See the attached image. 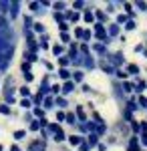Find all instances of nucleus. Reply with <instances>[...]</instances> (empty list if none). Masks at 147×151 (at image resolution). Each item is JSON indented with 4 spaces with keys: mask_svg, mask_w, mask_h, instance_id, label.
<instances>
[{
    "mask_svg": "<svg viewBox=\"0 0 147 151\" xmlns=\"http://www.w3.org/2000/svg\"><path fill=\"white\" fill-rule=\"evenodd\" d=\"M16 48V40H14V32L10 28L8 30H0V67L10 63L12 55Z\"/></svg>",
    "mask_w": 147,
    "mask_h": 151,
    "instance_id": "1",
    "label": "nucleus"
},
{
    "mask_svg": "<svg viewBox=\"0 0 147 151\" xmlns=\"http://www.w3.org/2000/svg\"><path fill=\"white\" fill-rule=\"evenodd\" d=\"M95 38L101 40V45H107V42H109V35H107V30L103 28V24H95Z\"/></svg>",
    "mask_w": 147,
    "mask_h": 151,
    "instance_id": "2",
    "label": "nucleus"
},
{
    "mask_svg": "<svg viewBox=\"0 0 147 151\" xmlns=\"http://www.w3.org/2000/svg\"><path fill=\"white\" fill-rule=\"evenodd\" d=\"M28 151H46V141L43 139H34L28 145Z\"/></svg>",
    "mask_w": 147,
    "mask_h": 151,
    "instance_id": "3",
    "label": "nucleus"
},
{
    "mask_svg": "<svg viewBox=\"0 0 147 151\" xmlns=\"http://www.w3.org/2000/svg\"><path fill=\"white\" fill-rule=\"evenodd\" d=\"M107 58H109V65H113V67L123 65V52H113V55H107Z\"/></svg>",
    "mask_w": 147,
    "mask_h": 151,
    "instance_id": "4",
    "label": "nucleus"
},
{
    "mask_svg": "<svg viewBox=\"0 0 147 151\" xmlns=\"http://www.w3.org/2000/svg\"><path fill=\"white\" fill-rule=\"evenodd\" d=\"M127 151H139V139H137V137H131V139H129Z\"/></svg>",
    "mask_w": 147,
    "mask_h": 151,
    "instance_id": "5",
    "label": "nucleus"
},
{
    "mask_svg": "<svg viewBox=\"0 0 147 151\" xmlns=\"http://www.w3.org/2000/svg\"><path fill=\"white\" fill-rule=\"evenodd\" d=\"M18 8H20V2H10V16L12 18H16V16H18Z\"/></svg>",
    "mask_w": 147,
    "mask_h": 151,
    "instance_id": "6",
    "label": "nucleus"
},
{
    "mask_svg": "<svg viewBox=\"0 0 147 151\" xmlns=\"http://www.w3.org/2000/svg\"><path fill=\"white\" fill-rule=\"evenodd\" d=\"M73 91H75V83H73V81H67L65 85H63V93H65V95L73 93Z\"/></svg>",
    "mask_w": 147,
    "mask_h": 151,
    "instance_id": "7",
    "label": "nucleus"
},
{
    "mask_svg": "<svg viewBox=\"0 0 147 151\" xmlns=\"http://www.w3.org/2000/svg\"><path fill=\"white\" fill-rule=\"evenodd\" d=\"M50 91V85H48V77H45L43 79V85H40V95H45Z\"/></svg>",
    "mask_w": 147,
    "mask_h": 151,
    "instance_id": "8",
    "label": "nucleus"
},
{
    "mask_svg": "<svg viewBox=\"0 0 147 151\" xmlns=\"http://www.w3.org/2000/svg\"><path fill=\"white\" fill-rule=\"evenodd\" d=\"M107 35H109V38H111V36H117L119 35V26H117V24H111L109 30H107Z\"/></svg>",
    "mask_w": 147,
    "mask_h": 151,
    "instance_id": "9",
    "label": "nucleus"
},
{
    "mask_svg": "<svg viewBox=\"0 0 147 151\" xmlns=\"http://www.w3.org/2000/svg\"><path fill=\"white\" fill-rule=\"evenodd\" d=\"M101 69L105 70V73H109V75H113V73H115V67H113V65H109V63H101Z\"/></svg>",
    "mask_w": 147,
    "mask_h": 151,
    "instance_id": "10",
    "label": "nucleus"
},
{
    "mask_svg": "<svg viewBox=\"0 0 147 151\" xmlns=\"http://www.w3.org/2000/svg\"><path fill=\"white\" fill-rule=\"evenodd\" d=\"M97 143H99V135H97V133H91L89 135V147L97 145Z\"/></svg>",
    "mask_w": 147,
    "mask_h": 151,
    "instance_id": "11",
    "label": "nucleus"
},
{
    "mask_svg": "<svg viewBox=\"0 0 147 151\" xmlns=\"http://www.w3.org/2000/svg\"><path fill=\"white\" fill-rule=\"evenodd\" d=\"M24 58H26V60H30V63H36V60H38V57H36L34 52H30V50H26V52H24Z\"/></svg>",
    "mask_w": 147,
    "mask_h": 151,
    "instance_id": "12",
    "label": "nucleus"
},
{
    "mask_svg": "<svg viewBox=\"0 0 147 151\" xmlns=\"http://www.w3.org/2000/svg\"><path fill=\"white\" fill-rule=\"evenodd\" d=\"M32 30H34V32H40V35H43V32H45V24H43V22H34V24H32Z\"/></svg>",
    "mask_w": 147,
    "mask_h": 151,
    "instance_id": "13",
    "label": "nucleus"
},
{
    "mask_svg": "<svg viewBox=\"0 0 147 151\" xmlns=\"http://www.w3.org/2000/svg\"><path fill=\"white\" fill-rule=\"evenodd\" d=\"M68 63H71V58H68V57H58V65H61V69H67Z\"/></svg>",
    "mask_w": 147,
    "mask_h": 151,
    "instance_id": "14",
    "label": "nucleus"
},
{
    "mask_svg": "<svg viewBox=\"0 0 147 151\" xmlns=\"http://www.w3.org/2000/svg\"><path fill=\"white\" fill-rule=\"evenodd\" d=\"M58 77H61L63 81L67 83V81H68V77H71V73H68L67 69H61V70H58Z\"/></svg>",
    "mask_w": 147,
    "mask_h": 151,
    "instance_id": "15",
    "label": "nucleus"
},
{
    "mask_svg": "<svg viewBox=\"0 0 147 151\" xmlns=\"http://www.w3.org/2000/svg\"><path fill=\"white\" fill-rule=\"evenodd\" d=\"M145 89H147V83L145 81H139L135 85V91H137V93H141V91H145Z\"/></svg>",
    "mask_w": 147,
    "mask_h": 151,
    "instance_id": "16",
    "label": "nucleus"
},
{
    "mask_svg": "<svg viewBox=\"0 0 147 151\" xmlns=\"http://www.w3.org/2000/svg\"><path fill=\"white\" fill-rule=\"evenodd\" d=\"M83 81V73H81V70H75V73H73V83H81Z\"/></svg>",
    "mask_w": 147,
    "mask_h": 151,
    "instance_id": "17",
    "label": "nucleus"
},
{
    "mask_svg": "<svg viewBox=\"0 0 147 151\" xmlns=\"http://www.w3.org/2000/svg\"><path fill=\"white\" fill-rule=\"evenodd\" d=\"M68 141H71V145H81V143H83V137H79V135H73Z\"/></svg>",
    "mask_w": 147,
    "mask_h": 151,
    "instance_id": "18",
    "label": "nucleus"
},
{
    "mask_svg": "<svg viewBox=\"0 0 147 151\" xmlns=\"http://www.w3.org/2000/svg\"><path fill=\"white\" fill-rule=\"evenodd\" d=\"M24 135H26V131H22V129H18V131H14V139H16V141L24 139Z\"/></svg>",
    "mask_w": 147,
    "mask_h": 151,
    "instance_id": "19",
    "label": "nucleus"
},
{
    "mask_svg": "<svg viewBox=\"0 0 147 151\" xmlns=\"http://www.w3.org/2000/svg\"><path fill=\"white\" fill-rule=\"evenodd\" d=\"M20 95H22L24 99H30V89L28 87H20Z\"/></svg>",
    "mask_w": 147,
    "mask_h": 151,
    "instance_id": "20",
    "label": "nucleus"
},
{
    "mask_svg": "<svg viewBox=\"0 0 147 151\" xmlns=\"http://www.w3.org/2000/svg\"><path fill=\"white\" fill-rule=\"evenodd\" d=\"M20 107H24V109H30V107H32V99H22V101H20Z\"/></svg>",
    "mask_w": 147,
    "mask_h": 151,
    "instance_id": "21",
    "label": "nucleus"
},
{
    "mask_svg": "<svg viewBox=\"0 0 147 151\" xmlns=\"http://www.w3.org/2000/svg\"><path fill=\"white\" fill-rule=\"evenodd\" d=\"M48 131H50V133H55V135H57V133H61V127H58L57 123H50V125H48Z\"/></svg>",
    "mask_w": 147,
    "mask_h": 151,
    "instance_id": "22",
    "label": "nucleus"
},
{
    "mask_svg": "<svg viewBox=\"0 0 147 151\" xmlns=\"http://www.w3.org/2000/svg\"><path fill=\"white\" fill-rule=\"evenodd\" d=\"M127 70H129V75H137L139 73V67L137 65H127Z\"/></svg>",
    "mask_w": 147,
    "mask_h": 151,
    "instance_id": "23",
    "label": "nucleus"
},
{
    "mask_svg": "<svg viewBox=\"0 0 147 151\" xmlns=\"http://www.w3.org/2000/svg\"><path fill=\"white\" fill-rule=\"evenodd\" d=\"M0 30H8V20L4 16H0Z\"/></svg>",
    "mask_w": 147,
    "mask_h": 151,
    "instance_id": "24",
    "label": "nucleus"
},
{
    "mask_svg": "<svg viewBox=\"0 0 147 151\" xmlns=\"http://www.w3.org/2000/svg\"><path fill=\"white\" fill-rule=\"evenodd\" d=\"M123 91H125V93H131V91H135V87H133L131 83L125 81V83H123Z\"/></svg>",
    "mask_w": 147,
    "mask_h": 151,
    "instance_id": "25",
    "label": "nucleus"
},
{
    "mask_svg": "<svg viewBox=\"0 0 147 151\" xmlns=\"http://www.w3.org/2000/svg\"><path fill=\"white\" fill-rule=\"evenodd\" d=\"M40 6H43L40 2H30V4H28V8H30V12H36L38 8H40Z\"/></svg>",
    "mask_w": 147,
    "mask_h": 151,
    "instance_id": "26",
    "label": "nucleus"
},
{
    "mask_svg": "<svg viewBox=\"0 0 147 151\" xmlns=\"http://www.w3.org/2000/svg\"><path fill=\"white\" fill-rule=\"evenodd\" d=\"M0 113H2V115H10L12 111H10V107H8V105H0Z\"/></svg>",
    "mask_w": 147,
    "mask_h": 151,
    "instance_id": "27",
    "label": "nucleus"
},
{
    "mask_svg": "<svg viewBox=\"0 0 147 151\" xmlns=\"http://www.w3.org/2000/svg\"><path fill=\"white\" fill-rule=\"evenodd\" d=\"M43 109H53V99H48V97H46L45 101H43Z\"/></svg>",
    "mask_w": 147,
    "mask_h": 151,
    "instance_id": "28",
    "label": "nucleus"
},
{
    "mask_svg": "<svg viewBox=\"0 0 147 151\" xmlns=\"http://www.w3.org/2000/svg\"><path fill=\"white\" fill-rule=\"evenodd\" d=\"M53 6H55V10H57V12H61L63 8H67V6H65V2H55Z\"/></svg>",
    "mask_w": 147,
    "mask_h": 151,
    "instance_id": "29",
    "label": "nucleus"
},
{
    "mask_svg": "<svg viewBox=\"0 0 147 151\" xmlns=\"http://www.w3.org/2000/svg\"><path fill=\"white\" fill-rule=\"evenodd\" d=\"M75 119H77V115H73V113H68V115H67V123H71V125H75V123H77Z\"/></svg>",
    "mask_w": 147,
    "mask_h": 151,
    "instance_id": "30",
    "label": "nucleus"
},
{
    "mask_svg": "<svg viewBox=\"0 0 147 151\" xmlns=\"http://www.w3.org/2000/svg\"><path fill=\"white\" fill-rule=\"evenodd\" d=\"M67 139V135H65V133H63V131H61V133H57V135H55V141H58V143H61V141H65Z\"/></svg>",
    "mask_w": 147,
    "mask_h": 151,
    "instance_id": "31",
    "label": "nucleus"
},
{
    "mask_svg": "<svg viewBox=\"0 0 147 151\" xmlns=\"http://www.w3.org/2000/svg\"><path fill=\"white\" fill-rule=\"evenodd\" d=\"M57 105H58V107H63V109H65V107H67V99H63V97H58V99H57Z\"/></svg>",
    "mask_w": 147,
    "mask_h": 151,
    "instance_id": "32",
    "label": "nucleus"
},
{
    "mask_svg": "<svg viewBox=\"0 0 147 151\" xmlns=\"http://www.w3.org/2000/svg\"><path fill=\"white\" fill-rule=\"evenodd\" d=\"M91 36H93V35H91V30H83V40H85V42H89Z\"/></svg>",
    "mask_w": 147,
    "mask_h": 151,
    "instance_id": "33",
    "label": "nucleus"
},
{
    "mask_svg": "<svg viewBox=\"0 0 147 151\" xmlns=\"http://www.w3.org/2000/svg\"><path fill=\"white\" fill-rule=\"evenodd\" d=\"M57 121H61V123H63V121H67V115H65L63 111H58V113H57Z\"/></svg>",
    "mask_w": 147,
    "mask_h": 151,
    "instance_id": "34",
    "label": "nucleus"
},
{
    "mask_svg": "<svg viewBox=\"0 0 147 151\" xmlns=\"http://www.w3.org/2000/svg\"><path fill=\"white\" fill-rule=\"evenodd\" d=\"M93 50H95V52H105V45H95Z\"/></svg>",
    "mask_w": 147,
    "mask_h": 151,
    "instance_id": "35",
    "label": "nucleus"
},
{
    "mask_svg": "<svg viewBox=\"0 0 147 151\" xmlns=\"http://www.w3.org/2000/svg\"><path fill=\"white\" fill-rule=\"evenodd\" d=\"M38 129H40V123L38 121H32L30 123V131H38Z\"/></svg>",
    "mask_w": 147,
    "mask_h": 151,
    "instance_id": "36",
    "label": "nucleus"
},
{
    "mask_svg": "<svg viewBox=\"0 0 147 151\" xmlns=\"http://www.w3.org/2000/svg\"><path fill=\"white\" fill-rule=\"evenodd\" d=\"M125 28H127V30H133V28H135V20H127Z\"/></svg>",
    "mask_w": 147,
    "mask_h": 151,
    "instance_id": "37",
    "label": "nucleus"
},
{
    "mask_svg": "<svg viewBox=\"0 0 147 151\" xmlns=\"http://www.w3.org/2000/svg\"><path fill=\"white\" fill-rule=\"evenodd\" d=\"M32 18H30V16H24V26H26V28H28V26H32Z\"/></svg>",
    "mask_w": 147,
    "mask_h": 151,
    "instance_id": "38",
    "label": "nucleus"
},
{
    "mask_svg": "<svg viewBox=\"0 0 147 151\" xmlns=\"http://www.w3.org/2000/svg\"><path fill=\"white\" fill-rule=\"evenodd\" d=\"M61 40H63V42H71V36H68L67 32H61Z\"/></svg>",
    "mask_w": 147,
    "mask_h": 151,
    "instance_id": "39",
    "label": "nucleus"
},
{
    "mask_svg": "<svg viewBox=\"0 0 147 151\" xmlns=\"http://www.w3.org/2000/svg\"><path fill=\"white\" fill-rule=\"evenodd\" d=\"M127 109H129V113H131V111H135V109H137V103H135V101L127 103Z\"/></svg>",
    "mask_w": 147,
    "mask_h": 151,
    "instance_id": "40",
    "label": "nucleus"
},
{
    "mask_svg": "<svg viewBox=\"0 0 147 151\" xmlns=\"http://www.w3.org/2000/svg\"><path fill=\"white\" fill-rule=\"evenodd\" d=\"M139 105H141L143 109H147V99H145V97H143V95L139 97Z\"/></svg>",
    "mask_w": 147,
    "mask_h": 151,
    "instance_id": "41",
    "label": "nucleus"
},
{
    "mask_svg": "<svg viewBox=\"0 0 147 151\" xmlns=\"http://www.w3.org/2000/svg\"><path fill=\"white\" fill-rule=\"evenodd\" d=\"M34 115L43 119V115H45V109H40V107H38V109H34Z\"/></svg>",
    "mask_w": 147,
    "mask_h": 151,
    "instance_id": "42",
    "label": "nucleus"
},
{
    "mask_svg": "<svg viewBox=\"0 0 147 151\" xmlns=\"http://www.w3.org/2000/svg\"><path fill=\"white\" fill-rule=\"evenodd\" d=\"M58 30H61V32H67V30H68V24H67V22L58 24Z\"/></svg>",
    "mask_w": 147,
    "mask_h": 151,
    "instance_id": "43",
    "label": "nucleus"
},
{
    "mask_svg": "<svg viewBox=\"0 0 147 151\" xmlns=\"http://www.w3.org/2000/svg\"><path fill=\"white\" fill-rule=\"evenodd\" d=\"M63 18H65V16H63L61 12H57V14H55V20H57L58 24H63Z\"/></svg>",
    "mask_w": 147,
    "mask_h": 151,
    "instance_id": "44",
    "label": "nucleus"
},
{
    "mask_svg": "<svg viewBox=\"0 0 147 151\" xmlns=\"http://www.w3.org/2000/svg\"><path fill=\"white\" fill-rule=\"evenodd\" d=\"M117 22H119V24H125V22H127V16H125V14L117 16Z\"/></svg>",
    "mask_w": 147,
    "mask_h": 151,
    "instance_id": "45",
    "label": "nucleus"
},
{
    "mask_svg": "<svg viewBox=\"0 0 147 151\" xmlns=\"http://www.w3.org/2000/svg\"><path fill=\"white\" fill-rule=\"evenodd\" d=\"M53 52H55V55H57V57H58V55L63 52V47H61V45H57V47L53 48Z\"/></svg>",
    "mask_w": 147,
    "mask_h": 151,
    "instance_id": "46",
    "label": "nucleus"
},
{
    "mask_svg": "<svg viewBox=\"0 0 147 151\" xmlns=\"http://www.w3.org/2000/svg\"><path fill=\"white\" fill-rule=\"evenodd\" d=\"M93 18H95L93 12H87V14H85V20H87V22H93Z\"/></svg>",
    "mask_w": 147,
    "mask_h": 151,
    "instance_id": "47",
    "label": "nucleus"
},
{
    "mask_svg": "<svg viewBox=\"0 0 147 151\" xmlns=\"http://www.w3.org/2000/svg\"><path fill=\"white\" fill-rule=\"evenodd\" d=\"M58 91H61V87H58V85H53V87H50V93H53V95H57Z\"/></svg>",
    "mask_w": 147,
    "mask_h": 151,
    "instance_id": "48",
    "label": "nucleus"
},
{
    "mask_svg": "<svg viewBox=\"0 0 147 151\" xmlns=\"http://www.w3.org/2000/svg\"><path fill=\"white\" fill-rule=\"evenodd\" d=\"M28 48H30V50H36V48H38V45H36V40H34V42H28Z\"/></svg>",
    "mask_w": 147,
    "mask_h": 151,
    "instance_id": "49",
    "label": "nucleus"
},
{
    "mask_svg": "<svg viewBox=\"0 0 147 151\" xmlns=\"http://www.w3.org/2000/svg\"><path fill=\"white\" fill-rule=\"evenodd\" d=\"M83 6H85V2H75V4H73V8H77V10H81Z\"/></svg>",
    "mask_w": 147,
    "mask_h": 151,
    "instance_id": "50",
    "label": "nucleus"
},
{
    "mask_svg": "<svg viewBox=\"0 0 147 151\" xmlns=\"http://www.w3.org/2000/svg\"><path fill=\"white\" fill-rule=\"evenodd\" d=\"M22 70H24V75H26V73H30V65H28V63H24V65H22Z\"/></svg>",
    "mask_w": 147,
    "mask_h": 151,
    "instance_id": "51",
    "label": "nucleus"
},
{
    "mask_svg": "<svg viewBox=\"0 0 147 151\" xmlns=\"http://www.w3.org/2000/svg\"><path fill=\"white\" fill-rule=\"evenodd\" d=\"M75 36H77V38H83V28H77V30H75Z\"/></svg>",
    "mask_w": 147,
    "mask_h": 151,
    "instance_id": "52",
    "label": "nucleus"
},
{
    "mask_svg": "<svg viewBox=\"0 0 147 151\" xmlns=\"http://www.w3.org/2000/svg\"><path fill=\"white\" fill-rule=\"evenodd\" d=\"M137 8H141V10H147V4H145V2H137Z\"/></svg>",
    "mask_w": 147,
    "mask_h": 151,
    "instance_id": "53",
    "label": "nucleus"
},
{
    "mask_svg": "<svg viewBox=\"0 0 147 151\" xmlns=\"http://www.w3.org/2000/svg\"><path fill=\"white\" fill-rule=\"evenodd\" d=\"M141 143L147 147V133H143V135H141Z\"/></svg>",
    "mask_w": 147,
    "mask_h": 151,
    "instance_id": "54",
    "label": "nucleus"
},
{
    "mask_svg": "<svg viewBox=\"0 0 147 151\" xmlns=\"http://www.w3.org/2000/svg\"><path fill=\"white\" fill-rule=\"evenodd\" d=\"M115 73H117V75H119V77H121V79H125V77H127V75H129V73H123V70H115Z\"/></svg>",
    "mask_w": 147,
    "mask_h": 151,
    "instance_id": "55",
    "label": "nucleus"
},
{
    "mask_svg": "<svg viewBox=\"0 0 147 151\" xmlns=\"http://www.w3.org/2000/svg\"><path fill=\"white\" fill-rule=\"evenodd\" d=\"M38 123H40V127H48V123H46V119H38Z\"/></svg>",
    "mask_w": 147,
    "mask_h": 151,
    "instance_id": "56",
    "label": "nucleus"
},
{
    "mask_svg": "<svg viewBox=\"0 0 147 151\" xmlns=\"http://www.w3.org/2000/svg\"><path fill=\"white\" fill-rule=\"evenodd\" d=\"M115 10V4L113 2H109V6H107V12H113Z\"/></svg>",
    "mask_w": 147,
    "mask_h": 151,
    "instance_id": "57",
    "label": "nucleus"
},
{
    "mask_svg": "<svg viewBox=\"0 0 147 151\" xmlns=\"http://www.w3.org/2000/svg\"><path fill=\"white\" fill-rule=\"evenodd\" d=\"M24 79H26V81H32V79H34L32 73H26V75H24Z\"/></svg>",
    "mask_w": 147,
    "mask_h": 151,
    "instance_id": "58",
    "label": "nucleus"
},
{
    "mask_svg": "<svg viewBox=\"0 0 147 151\" xmlns=\"http://www.w3.org/2000/svg\"><path fill=\"white\" fill-rule=\"evenodd\" d=\"M10 151H20V147H18V145H12V147H10Z\"/></svg>",
    "mask_w": 147,
    "mask_h": 151,
    "instance_id": "59",
    "label": "nucleus"
},
{
    "mask_svg": "<svg viewBox=\"0 0 147 151\" xmlns=\"http://www.w3.org/2000/svg\"><path fill=\"white\" fill-rule=\"evenodd\" d=\"M141 129H143V133H147V123H141Z\"/></svg>",
    "mask_w": 147,
    "mask_h": 151,
    "instance_id": "60",
    "label": "nucleus"
},
{
    "mask_svg": "<svg viewBox=\"0 0 147 151\" xmlns=\"http://www.w3.org/2000/svg\"><path fill=\"white\" fill-rule=\"evenodd\" d=\"M0 151H2V145H0Z\"/></svg>",
    "mask_w": 147,
    "mask_h": 151,
    "instance_id": "61",
    "label": "nucleus"
},
{
    "mask_svg": "<svg viewBox=\"0 0 147 151\" xmlns=\"http://www.w3.org/2000/svg\"><path fill=\"white\" fill-rule=\"evenodd\" d=\"M145 57H147V50H145Z\"/></svg>",
    "mask_w": 147,
    "mask_h": 151,
    "instance_id": "62",
    "label": "nucleus"
}]
</instances>
